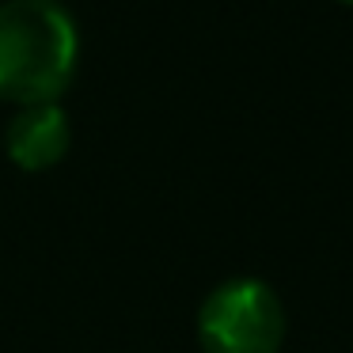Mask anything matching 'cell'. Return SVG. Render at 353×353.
Listing matches in <instances>:
<instances>
[{
	"label": "cell",
	"mask_w": 353,
	"mask_h": 353,
	"mask_svg": "<svg viewBox=\"0 0 353 353\" xmlns=\"http://www.w3.org/2000/svg\"><path fill=\"white\" fill-rule=\"evenodd\" d=\"M80 61V31L61 0H0V95L54 103Z\"/></svg>",
	"instance_id": "6da1fadb"
},
{
	"label": "cell",
	"mask_w": 353,
	"mask_h": 353,
	"mask_svg": "<svg viewBox=\"0 0 353 353\" xmlns=\"http://www.w3.org/2000/svg\"><path fill=\"white\" fill-rule=\"evenodd\" d=\"M350 4H353V0H350Z\"/></svg>",
	"instance_id": "277c9868"
},
{
	"label": "cell",
	"mask_w": 353,
	"mask_h": 353,
	"mask_svg": "<svg viewBox=\"0 0 353 353\" xmlns=\"http://www.w3.org/2000/svg\"><path fill=\"white\" fill-rule=\"evenodd\" d=\"M198 338L205 353H277L285 338L281 296L259 277H232L205 296Z\"/></svg>",
	"instance_id": "7a4b0ae2"
},
{
	"label": "cell",
	"mask_w": 353,
	"mask_h": 353,
	"mask_svg": "<svg viewBox=\"0 0 353 353\" xmlns=\"http://www.w3.org/2000/svg\"><path fill=\"white\" fill-rule=\"evenodd\" d=\"M69 137V118L57 103H31V107H19V114L8 122L4 145H8V156L16 168L46 171L57 160H65Z\"/></svg>",
	"instance_id": "3957f363"
}]
</instances>
